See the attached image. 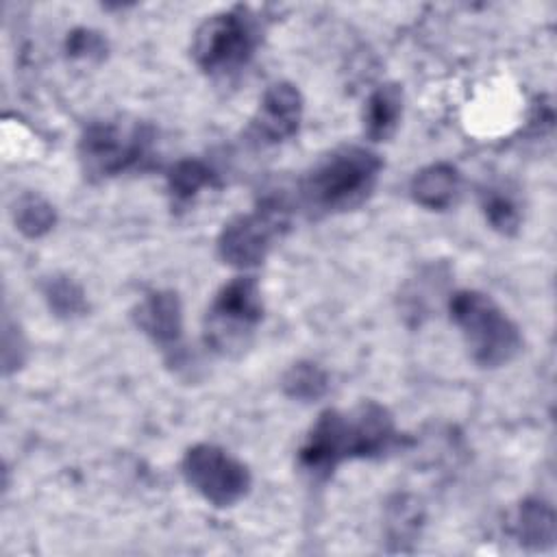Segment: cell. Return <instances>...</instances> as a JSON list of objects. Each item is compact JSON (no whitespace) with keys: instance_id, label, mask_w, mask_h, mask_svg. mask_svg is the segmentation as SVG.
<instances>
[{"instance_id":"6da1fadb","label":"cell","mask_w":557,"mask_h":557,"mask_svg":"<svg viewBox=\"0 0 557 557\" xmlns=\"http://www.w3.org/2000/svg\"><path fill=\"white\" fill-rule=\"evenodd\" d=\"M398 444V429L381 403L363 400L357 407L324 409L298 448V466L311 479H329L350 459L381 457Z\"/></svg>"},{"instance_id":"7a4b0ae2","label":"cell","mask_w":557,"mask_h":557,"mask_svg":"<svg viewBox=\"0 0 557 557\" xmlns=\"http://www.w3.org/2000/svg\"><path fill=\"white\" fill-rule=\"evenodd\" d=\"M383 161L366 146H337L300 178L298 198L311 215L344 213L361 207L374 191Z\"/></svg>"},{"instance_id":"3957f363","label":"cell","mask_w":557,"mask_h":557,"mask_svg":"<svg viewBox=\"0 0 557 557\" xmlns=\"http://www.w3.org/2000/svg\"><path fill=\"white\" fill-rule=\"evenodd\" d=\"M448 313L474 363L483 368H498L520 352V329L487 294L459 289L448 300Z\"/></svg>"},{"instance_id":"277c9868","label":"cell","mask_w":557,"mask_h":557,"mask_svg":"<svg viewBox=\"0 0 557 557\" xmlns=\"http://www.w3.org/2000/svg\"><path fill=\"white\" fill-rule=\"evenodd\" d=\"M261 24L250 7L237 4L209 15L194 33L191 57L207 76H233L255 57Z\"/></svg>"},{"instance_id":"5b68a950","label":"cell","mask_w":557,"mask_h":557,"mask_svg":"<svg viewBox=\"0 0 557 557\" xmlns=\"http://www.w3.org/2000/svg\"><path fill=\"white\" fill-rule=\"evenodd\" d=\"M154 128L141 120L89 122L76 146L87 178L104 181L144 165L150 159Z\"/></svg>"},{"instance_id":"8992f818","label":"cell","mask_w":557,"mask_h":557,"mask_svg":"<svg viewBox=\"0 0 557 557\" xmlns=\"http://www.w3.org/2000/svg\"><path fill=\"white\" fill-rule=\"evenodd\" d=\"M263 318L261 287L255 276H235L213 296L205 313V344L224 357L239 355Z\"/></svg>"},{"instance_id":"52a82bcc","label":"cell","mask_w":557,"mask_h":557,"mask_svg":"<svg viewBox=\"0 0 557 557\" xmlns=\"http://www.w3.org/2000/svg\"><path fill=\"white\" fill-rule=\"evenodd\" d=\"M289 228L285 198L268 196L252 211L233 215L218 235V255L231 268L259 265Z\"/></svg>"},{"instance_id":"ba28073f","label":"cell","mask_w":557,"mask_h":557,"mask_svg":"<svg viewBox=\"0 0 557 557\" xmlns=\"http://www.w3.org/2000/svg\"><path fill=\"white\" fill-rule=\"evenodd\" d=\"M181 472L187 485L215 507L239 503L252 485L244 461L215 444H194L185 450Z\"/></svg>"},{"instance_id":"9c48e42d","label":"cell","mask_w":557,"mask_h":557,"mask_svg":"<svg viewBox=\"0 0 557 557\" xmlns=\"http://www.w3.org/2000/svg\"><path fill=\"white\" fill-rule=\"evenodd\" d=\"M302 94L294 83L278 81L272 83L246 128V137L257 146H274L294 137L302 122Z\"/></svg>"},{"instance_id":"30bf717a","label":"cell","mask_w":557,"mask_h":557,"mask_svg":"<svg viewBox=\"0 0 557 557\" xmlns=\"http://www.w3.org/2000/svg\"><path fill=\"white\" fill-rule=\"evenodd\" d=\"M137 329L161 350L174 352L183 339V307L172 289L148 292L133 309Z\"/></svg>"},{"instance_id":"8fae6325","label":"cell","mask_w":557,"mask_h":557,"mask_svg":"<svg viewBox=\"0 0 557 557\" xmlns=\"http://www.w3.org/2000/svg\"><path fill=\"white\" fill-rule=\"evenodd\" d=\"M413 202L424 209H448L461 191V174L453 163L440 161L416 172L409 185Z\"/></svg>"},{"instance_id":"7c38bea8","label":"cell","mask_w":557,"mask_h":557,"mask_svg":"<svg viewBox=\"0 0 557 557\" xmlns=\"http://www.w3.org/2000/svg\"><path fill=\"white\" fill-rule=\"evenodd\" d=\"M511 535L527 548L544 550L555 544L557 520L548 503L540 498H527L518 505L509 522Z\"/></svg>"},{"instance_id":"4fadbf2b","label":"cell","mask_w":557,"mask_h":557,"mask_svg":"<svg viewBox=\"0 0 557 557\" xmlns=\"http://www.w3.org/2000/svg\"><path fill=\"white\" fill-rule=\"evenodd\" d=\"M403 117V89L396 83L379 85L363 107V133L372 141H387Z\"/></svg>"},{"instance_id":"5bb4252c","label":"cell","mask_w":557,"mask_h":557,"mask_svg":"<svg viewBox=\"0 0 557 557\" xmlns=\"http://www.w3.org/2000/svg\"><path fill=\"white\" fill-rule=\"evenodd\" d=\"M213 170L200 159H181L168 172V191L176 205L194 200L205 187L213 185Z\"/></svg>"},{"instance_id":"9a60e30c","label":"cell","mask_w":557,"mask_h":557,"mask_svg":"<svg viewBox=\"0 0 557 557\" xmlns=\"http://www.w3.org/2000/svg\"><path fill=\"white\" fill-rule=\"evenodd\" d=\"M13 222L22 235L35 239V237H44L54 228L57 211L44 196L28 191L15 200Z\"/></svg>"},{"instance_id":"2e32d148","label":"cell","mask_w":557,"mask_h":557,"mask_svg":"<svg viewBox=\"0 0 557 557\" xmlns=\"http://www.w3.org/2000/svg\"><path fill=\"white\" fill-rule=\"evenodd\" d=\"M479 205H481V211H483L487 224L494 231H498L503 235H513L518 231L520 220H522L520 207L507 189H503L498 185L483 187L479 194Z\"/></svg>"},{"instance_id":"e0dca14e","label":"cell","mask_w":557,"mask_h":557,"mask_svg":"<svg viewBox=\"0 0 557 557\" xmlns=\"http://www.w3.org/2000/svg\"><path fill=\"white\" fill-rule=\"evenodd\" d=\"M41 294H44V300L48 302L50 311L57 318L70 320V318L83 315L87 311V298H85L83 287L65 274L48 276L41 285Z\"/></svg>"},{"instance_id":"ac0fdd59","label":"cell","mask_w":557,"mask_h":557,"mask_svg":"<svg viewBox=\"0 0 557 557\" xmlns=\"http://www.w3.org/2000/svg\"><path fill=\"white\" fill-rule=\"evenodd\" d=\"M283 392L294 398V400H302V403H311L318 400L326 394L329 389V376L326 372L313 363V361H298L292 363L281 381Z\"/></svg>"},{"instance_id":"d6986e66","label":"cell","mask_w":557,"mask_h":557,"mask_svg":"<svg viewBox=\"0 0 557 557\" xmlns=\"http://www.w3.org/2000/svg\"><path fill=\"white\" fill-rule=\"evenodd\" d=\"M420 507L411 496L398 494L389 507H387V537L389 542H396L398 548H403L405 542L416 540L420 531Z\"/></svg>"},{"instance_id":"ffe728a7","label":"cell","mask_w":557,"mask_h":557,"mask_svg":"<svg viewBox=\"0 0 557 557\" xmlns=\"http://www.w3.org/2000/svg\"><path fill=\"white\" fill-rule=\"evenodd\" d=\"M65 52L72 59H102L107 39L91 28H74L65 37Z\"/></svg>"}]
</instances>
